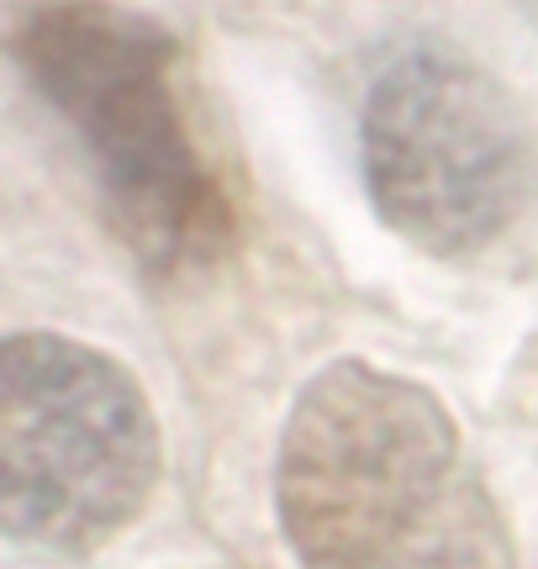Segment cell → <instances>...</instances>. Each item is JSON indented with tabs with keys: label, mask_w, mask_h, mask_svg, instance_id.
I'll list each match as a JSON object with an SVG mask.
<instances>
[{
	"label": "cell",
	"mask_w": 538,
	"mask_h": 569,
	"mask_svg": "<svg viewBox=\"0 0 538 569\" xmlns=\"http://www.w3.org/2000/svg\"><path fill=\"white\" fill-rule=\"evenodd\" d=\"M275 511L301 569H512L497 496L422 380L317 369L280 432Z\"/></svg>",
	"instance_id": "6da1fadb"
},
{
	"label": "cell",
	"mask_w": 538,
	"mask_h": 569,
	"mask_svg": "<svg viewBox=\"0 0 538 569\" xmlns=\"http://www.w3.org/2000/svg\"><path fill=\"white\" fill-rule=\"evenodd\" d=\"M11 59L69 127L106 222L153 274L211 269L238 211L180 101V42L117 6H38L11 21Z\"/></svg>",
	"instance_id": "7a4b0ae2"
},
{
	"label": "cell",
	"mask_w": 538,
	"mask_h": 569,
	"mask_svg": "<svg viewBox=\"0 0 538 569\" xmlns=\"http://www.w3.org/2000/svg\"><path fill=\"white\" fill-rule=\"evenodd\" d=\"M165 469L138 375L69 332H11L0 359V507L21 553L80 565L148 507Z\"/></svg>",
	"instance_id": "3957f363"
},
{
	"label": "cell",
	"mask_w": 538,
	"mask_h": 569,
	"mask_svg": "<svg viewBox=\"0 0 538 569\" xmlns=\"http://www.w3.org/2000/svg\"><path fill=\"white\" fill-rule=\"evenodd\" d=\"M359 174L396 238L459 264L534 201V127L486 63L417 42L375 69L359 101Z\"/></svg>",
	"instance_id": "277c9868"
}]
</instances>
